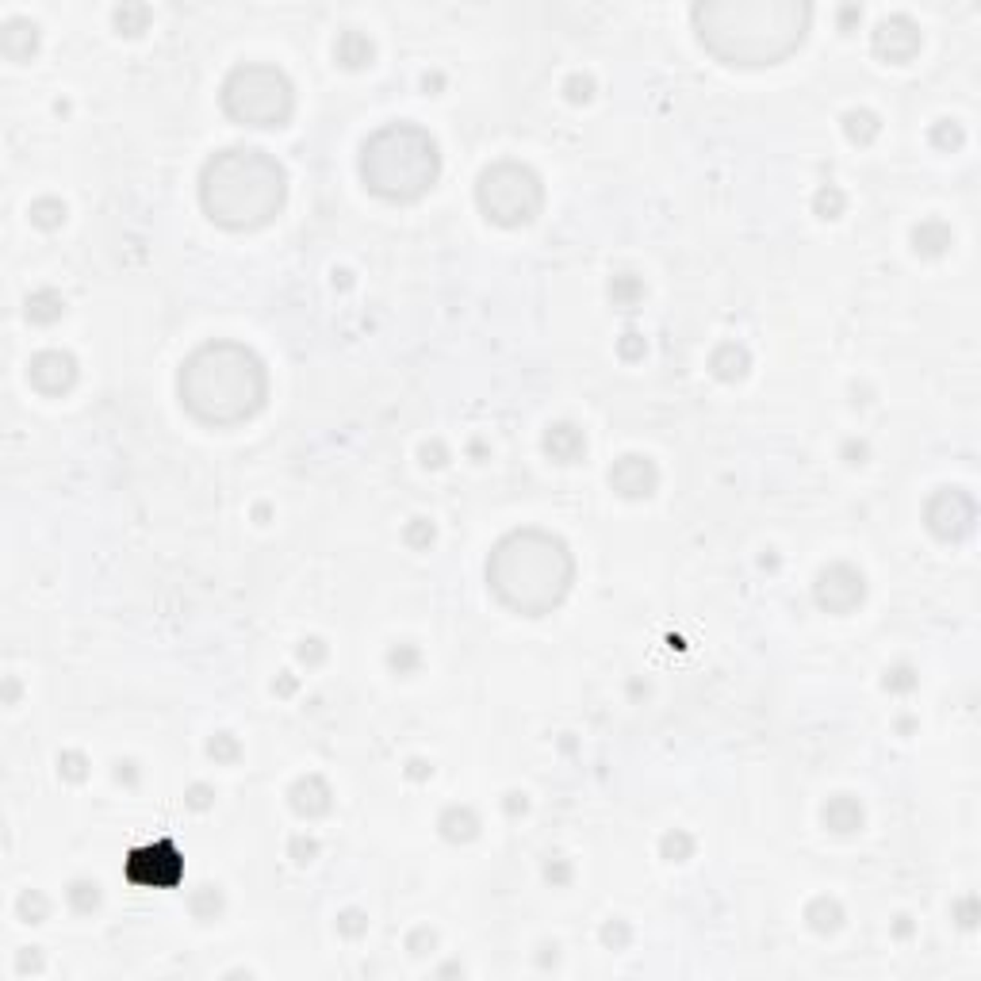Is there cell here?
Returning <instances> with one entry per match:
<instances>
[{
  "instance_id": "obj_1",
  "label": "cell",
  "mask_w": 981,
  "mask_h": 981,
  "mask_svg": "<svg viewBox=\"0 0 981 981\" xmlns=\"http://www.w3.org/2000/svg\"><path fill=\"white\" fill-rule=\"evenodd\" d=\"M813 8L805 0H702L690 8L694 35L725 66H778L805 42Z\"/></svg>"
},
{
  "instance_id": "obj_2",
  "label": "cell",
  "mask_w": 981,
  "mask_h": 981,
  "mask_svg": "<svg viewBox=\"0 0 981 981\" xmlns=\"http://www.w3.org/2000/svg\"><path fill=\"white\" fill-rule=\"evenodd\" d=\"M181 407L211 429H230L257 418L269 402V368L245 341L215 338L181 360Z\"/></svg>"
},
{
  "instance_id": "obj_3",
  "label": "cell",
  "mask_w": 981,
  "mask_h": 981,
  "mask_svg": "<svg viewBox=\"0 0 981 981\" xmlns=\"http://www.w3.org/2000/svg\"><path fill=\"white\" fill-rule=\"evenodd\" d=\"M575 583V556L564 537L537 526L499 537L487 556V587L507 610L544 617L564 605Z\"/></svg>"
},
{
  "instance_id": "obj_4",
  "label": "cell",
  "mask_w": 981,
  "mask_h": 981,
  "mask_svg": "<svg viewBox=\"0 0 981 981\" xmlns=\"http://www.w3.org/2000/svg\"><path fill=\"white\" fill-rule=\"evenodd\" d=\"M284 204L287 169L261 146H226L199 169V208L223 230H261L284 211Z\"/></svg>"
},
{
  "instance_id": "obj_5",
  "label": "cell",
  "mask_w": 981,
  "mask_h": 981,
  "mask_svg": "<svg viewBox=\"0 0 981 981\" xmlns=\"http://www.w3.org/2000/svg\"><path fill=\"white\" fill-rule=\"evenodd\" d=\"M360 181L387 204H418L441 177L437 138L411 119L384 123L360 142Z\"/></svg>"
},
{
  "instance_id": "obj_6",
  "label": "cell",
  "mask_w": 981,
  "mask_h": 981,
  "mask_svg": "<svg viewBox=\"0 0 981 981\" xmlns=\"http://www.w3.org/2000/svg\"><path fill=\"white\" fill-rule=\"evenodd\" d=\"M219 104L238 127H287L296 115V84L272 62H242L223 77Z\"/></svg>"
},
{
  "instance_id": "obj_7",
  "label": "cell",
  "mask_w": 981,
  "mask_h": 981,
  "mask_svg": "<svg viewBox=\"0 0 981 981\" xmlns=\"http://www.w3.org/2000/svg\"><path fill=\"white\" fill-rule=\"evenodd\" d=\"M475 204H480L487 223L507 226V230L526 226L544 208V181L533 165L514 162V157H499V162H490L475 177Z\"/></svg>"
},
{
  "instance_id": "obj_8",
  "label": "cell",
  "mask_w": 981,
  "mask_h": 981,
  "mask_svg": "<svg viewBox=\"0 0 981 981\" xmlns=\"http://www.w3.org/2000/svg\"><path fill=\"white\" fill-rule=\"evenodd\" d=\"M974 522H977V502L970 490H962V487H940L924 502V526L932 537L943 544L966 541L974 533Z\"/></svg>"
},
{
  "instance_id": "obj_9",
  "label": "cell",
  "mask_w": 981,
  "mask_h": 981,
  "mask_svg": "<svg viewBox=\"0 0 981 981\" xmlns=\"http://www.w3.org/2000/svg\"><path fill=\"white\" fill-rule=\"evenodd\" d=\"M813 602L820 605L825 614H835V617H847L855 614L862 602H867V575H862L855 564H828L817 571L813 579Z\"/></svg>"
},
{
  "instance_id": "obj_10",
  "label": "cell",
  "mask_w": 981,
  "mask_h": 981,
  "mask_svg": "<svg viewBox=\"0 0 981 981\" xmlns=\"http://www.w3.org/2000/svg\"><path fill=\"white\" fill-rule=\"evenodd\" d=\"M77 376H81L77 357L66 353V349H42V353H35L31 360H27V384L47 399L69 395L77 387Z\"/></svg>"
},
{
  "instance_id": "obj_11",
  "label": "cell",
  "mask_w": 981,
  "mask_h": 981,
  "mask_svg": "<svg viewBox=\"0 0 981 981\" xmlns=\"http://www.w3.org/2000/svg\"><path fill=\"white\" fill-rule=\"evenodd\" d=\"M871 47H874V54L882 57V62L905 66V62H913V57L920 54V47H924V35H920V27H916L913 16L893 12V16L878 20L874 35H871Z\"/></svg>"
},
{
  "instance_id": "obj_12",
  "label": "cell",
  "mask_w": 981,
  "mask_h": 981,
  "mask_svg": "<svg viewBox=\"0 0 981 981\" xmlns=\"http://www.w3.org/2000/svg\"><path fill=\"white\" fill-rule=\"evenodd\" d=\"M123 874L127 882H135L142 889L150 886H172L181 874V862H177V851L169 844H154V847H135L131 855L123 862Z\"/></svg>"
},
{
  "instance_id": "obj_13",
  "label": "cell",
  "mask_w": 981,
  "mask_h": 981,
  "mask_svg": "<svg viewBox=\"0 0 981 981\" xmlns=\"http://www.w3.org/2000/svg\"><path fill=\"white\" fill-rule=\"evenodd\" d=\"M610 487L617 490L622 499L629 502H641V499H652L659 490V468L652 456L644 453H625L614 460L610 468Z\"/></svg>"
},
{
  "instance_id": "obj_14",
  "label": "cell",
  "mask_w": 981,
  "mask_h": 981,
  "mask_svg": "<svg viewBox=\"0 0 981 981\" xmlns=\"http://www.w3.org/2000/svg\"><path fill=\"white\" fill-rule=\"evenodd\" d=\"M287 805H292V813L303 820L326 817L330 805H334V790H330L323 774H303L292 782V790H287Z\"/></svg>"
},
{
  "instance_id": "obj_15",
  "label": "cell",
  "mask_w": 981,
  "mask_h": 981,
  "mask_svg": "<svg viewBox=\"0 0 981 981\" xmlns=\"http://www.w3.org/2000/svg\"><path fill=\"white\" fill-rule=\"evenodd\" d=\"M541 449L556 464H579L587 456V434L575 422H552L541 437Z\"/></svg>"
},
{
  "instance_id": "obj_16",
  "label": "cell",
  "mask_w": 981,
  "mask_h": 981,
  "mask_svg": "<svg viewBox=\"0 0 981 981\" xmlns=\"http://www.w3.org/2000/svg\"><path fill=\"white\" fill-rule=\"evenodd\" d=\"M39 23L35 20H23V16H12L4 23V31H0V50H4L8 62H31V57L39 54Z\"/></svg>"
},
{
  "instance_id": "obj_17",
  "label": "cell",
  "mask_w": 981,
  "mask_h": 981,
  "mask_svg": "<svg viewBox=\"0 0 981 981\" xmlns=\"http://www.w3.org/2000/svg\"><path fill=\"white\" fill-rule=\"evenodd\" d=\"M820 820H825L828 832H835V835H851V832H859L862 825H867V809H862V801L851 798V793H835V798L825 801V809H820Z\"/></svg>"
},
{
  "instance_id": "obj_18",
  "label": "cell",
  "mask_w": 981,
  "mask_h": 981,
  "mask_svg": "<svg viewBox=\"0 0 981 981\" xmlns=\"http://www.w3.org/2000/svg\"><path fill=\"white\" fill-rule=\"evenodd\" d=\"M747 368H752V353L740 341H720L710 353V372L720 384H740L747 376Z\"/></svg>"
},
{
  "instance_id": "obj_19",
  "label": "cell",
  "mask_w": 981,
  "mask_h": 981,
  "mask_svg": "<svg viewBox=\"0 0 981 981\" xmlns=\"http://www.w3.org/2000/svg\"><path fill=\"white\" fill-rule=\"evenodd\" d=\"M437 832H441V840L445 844H472L475 835H480V813L472 809V805H449V809H441L437 817Z\"/></svg>"
},
{
  "instance_id": "obj_20",
  "label": "cell",
  "mask_w": 981,
  "mask_h": 981,
  "mask_svg": "<svg viewBox=\"0 0 981 981\" xmlns=\"http://www.w3.org/2000/svg\"><path fill=\"white\" fill-rule=\"evenodd\" d=\"M334 57L341 69H368L376 62V42H372L365 31H341L338 42H334Z\"/></svg>"
},
{
  "instance_id": "obj_21",
  "label": "cell",
  "mask_w": 981,
  "mask_h": 981,
  "mask_svg": "<svg viewBox=\"0 0 981 981\" xmlns=\"http://www.w3.org/2000/svg\"><path fill=\"white\" fill-rule=\"evenodd\" d=\"M955 245V230L943 219H920L913 226V253L916 257H943Z\"/></svg>"
},
{
  "instance_id": "obj_22",
  "label": "cell",
  "mask_w": 981,
  "mask_h": 981,
  "mask_svg": "<svg viewBox=\"0 0 981 981\" xmlns=\"http://www.w3.org/2000/svg\"><path fill=\"white\" fill-rule=\"evenodd\" d=\"M23 314H27V323H35V326H54L66 314V299H62V292H54V287H39V292L27 296Z\"/></svg>"
},
{
  "instance_id": "obj_23",
  "label": "cell",
  "mask_w": 981,
  "mask_h": 981,
  "mask_svg": "<svg viewBox=\"0 0 981 981\" xmlns=\"http://www.w3.org/2000/svg\"><path fill=\"white\" fill-rule=\"evenodd\" d=\"M840 127H844L847 142H855V146H871V142L882 135V119H878V111H871V108H851V111H844Z\"/></svg>"
},
{
  "instance_id": "obj_24",
  "label": "cell",
  "mask_w": 981,
  "mask_h": 981,
  "mask_svg": "<svg viewBox=\"0 0 981 981\" xmlns=\"http://www.w3.org/2000/svg\"><path fill=\"white\" fill-rule=\"evenodd\" d=\"M805 920H809V928L817 935H835L844 928V905L835 897H813L805 905Z\"/></svg>"
},
{
  "instance_id": "obj_25",
  "label": "cell",
  "mask_w": 981,
  "mask_h": 981,
  "mask_svg": "<svg viewBox=\"0 0 981 981\" xmlns=\"http://www.w3.org/2000/svg\"><path fill=\"white\" fill-rule=\"evenodd\" d=\"M644 299V280L637 272H614L610 277V303L617 311H632Z\"/></svg>"
},
{
  "instance_id": "obj_26",
  "label": "cell",
  "mask_w": 981,
  "mask_h": 981,
  "mask_svg": "<svg viewBox=\"0 0 981 981\" xmlns=\"http://www.w3.org/2000/svg\"><path fill=\"white\" fill-rule=\"evenodd\" d=\"M27 215H31V223L39 230H57L69 219V208H66V199H57V196H39V199H31Z\"/></svg>"
},
{
  "instance_id": "obj_27",
  "label": "cell",
  "mask_w": 981,
  "mask_h": 981,
  "mask_svg": "<svg viewBox=\"0 0 981 981\" xmlns=\"http://www.w3.org/2000/svg\"><path fill=\"white\" fill-rule=\"evenodd\" d=\"M66 901H69L74 913L93 916L96 908H100V901H104V893H100V882H93V878H77V882H69Z\"/></svg>"
},
{
  "instance_id": "obj_28",
  "label": "cell",
  "mask_w": 981,
  "mask_h": 981,
  "mask_svg": "<svg viewBox=\"0 0 981 981\" xmlns=\"http://www.w3.org/2000/svg\"><path fill=\"white\" fill-rule=\"evenodd\" d=\"M847 211V196H844V189L840 184H820L817 189V196H813V215L817 219H840V215Z\"/></svg>"
},
{
  "instance_id": "obj_29",
  "label": "cell",
  "mask_w": 981,
  "mask_h": 981,
  "mask_svg": "<svg viewBox=\"0 0 981 981\" xmlns=\"http://www.w3.org/2000/svg\"><path fill=\"white\" fill-rule=\"evenodd\" d=\"M111 23H115V31L119 35H142L150 27V8L146 4H123V8H115L111 12Z\"/></svg>"
},
{
  "instance_id": "obj_30",
  "label": "cell",
  "mask_w": 981,
  "mask_h": 981,
  "mask_svg": "<svg viewBox=\"0 0 981 981\" xmlns=\"http://www.w3.org/2000/svg\"><path fill=\"white\" fill-rule=\"evenodd\" d=\"M223 905H226V901H223V889H219V886H199V889H192V897H189L192 916L204 920V924L223 913Z\"/></svg>"
},
{
  "instance_id": "obj_31",
  "label": "cell",
  "mask_w": 981,
  "mask_h": 981,
  "mask_svg": "<svg viewBox=\"0 0 981 981\" xmlns=\"http://www.w3.org/2000/svg\"><path fill=\"white\" fill-rule=\"evenodd\" d=\"M16 916L23 924H42V920H50V897L42 889H23L16 901Z\"/></svg>"
},
{
  "instance_id": "obj_32",
  "label": "cell",
  "mask_w": 981,
  "mask_h": 981,
  "mask_svg": "<svg viewBox=\"0 0 981 981\" xmlns=\"http://www.w3.org/2000/svg\"><path fill=\"white\" fill-rule=\"evenodd\" d=\"M659 859H667V862H686V859H694V835L683 832V828L667 832V835L659 840Z\"/></svg>"
},
{
  "instance_id": "obj_33",
  "label": "cell",
  "mask_w": 981,
  "mask_h": 981,
  "mask_svg": "<svg viewBox=\"0 0 981 981\" xmlns=\"http://www.w3.org/2000/svg\"><path fill=\"white\" fill-rule=\"evenodd\" d=\"M418 667H422V652H418L414 644L399 641V644L387 648V671L392 675H414Z\"/></svg>"
},
{
  "instance_id": "obj_34",
  "label": "cell",
  "mask_w": 981,
  "mask_h": 981,
  "mask_svg": "<svg viewBox=\"0 0 981 981\" xmlns=\"http://www.w3.org/2000/svg\"><path fill=\"white\" fill-rule=\"evenodd\" d=\"M928 138H932L935 150H959L962 142H966V131H962V123H955V119H935Z\"/></svg>"
},
{
  "instance_id": "obj_35",
  "label": "cell",
  "mask_w": 981,
  "mask_h": 981,
  "mask_svg": "<svg viewBox=\"0 0 981 981\" xmlns=\"http://www.w3.org/2000/svg\"><path fill=\"white\" fill-rule=\"evenodd\" d=\"M208 756L215 763H234L242 756V744H238V736L234 732H215L211 740H208Z\"/></svg>"
},
{
  "instance_id": "obj_36",
  "label": "cell",
  "mask_w": 981,
  "mask_h": 981,
  "mask_svg": "<svg viewBox=\"0 0 981 981\" xmlns=\"http://www.w3.org/2000/svg\"><path fill=\"white\" fill-rule=\"evenodd\" d=\"M434 537H437V529H434L429 517H411L407 529H402V541H407L411 548H429V544H434Z\"/></svg>"
},
{
  "instance_id": "obj_37",
  "label": "cell",
  "mask_w": 981,
  "mask_h": 981,
  "mask_svg": "<svg viewBox=\"0 0 981 981\" xmlns=\"http://www.w3.org/2000/svg\"><path fill=\"white\" fill-rule=\"evenodd\" d=\"M57 774H62L66 782H84V778H89V759L81 752H62L57 756Z\"/></svg>"
},
{
  "instance_id": "obj_38",
  "label": "cell",
  "mask_w": 981,
  "mask_h": 981,
  "mask_svg": "<svg viewBox=\"0 0 981 981\" xmlns=\"http://www.w3.org/2000/svg\"><path fill=\"white\" fill-rule=\"evenodd\" d=\"M882 686L889 690V694H908V690H916V671L908 667V663H897V667L886 671Z\"/></svg>"
},
{
  "instance_id": "obj_39",
  "label": "cell",
  "mask_w": 981,
  "mask_h": 981,
  "mask_svg": "<svg viewBox=\"0 0 981 981\" xmlns=\"http://www.w3.org/2000/svg\"><path fill=\"white\" fill-rule=\"evenodd\" d=\"M598 935H602V947H610V950H625L632 943V928L625 920H605Z\"/></svg>"
},
{
  "instance_id": "obj_40",
  "label": "cell",
  "mask_w": 981,
  "mask_h": 981,
  "mask_svg": "<svg viewBox=\"0 0 981 981\" xmlns=\"http://www.w3.org/2000/svg\"><path fill=\"white\" fill-rule=\"evenodd\" d=\"M564 96L571 100V104H590V100H595V77H590V74H571L564 81Z\"/></svg>"
},
{
  "instance_id": "obj_41",
  "label": "cell",
  "mask_w": 981,
  "mask_h": 981,
  "mask_svg": "<svg viewBox=\"0 0 981 981\" xmlns=\"http://www.w3.org/2000/svg\"><path fill=\"white\" fill-rule=\"evenodd\" d=\"M338 932L345 940H360V935L368 932V916L360 913V908H345V913H338Z\"/></svg>"
},
{
  "instance_id": "obj_42",
  "label": "cell",
  "mask_w": 981,
  "mask_h": 981,
  "mask_svg": "<svg viewBox=\"0 0 981 981\" xmlns=\"http://www.w3.org/2000/svg\"><path fill=\"white\" fill-rule=\"evenodd\" d=\"M287 855H292L299 867H307V862L319 859V840H314V835H292V844H287Z\"/></svg>"
},
{
  "instance_id": "obj_43",
  "label": "cell",
  "mask_w": 981,
  "mask_h": 981,
  "mask_svg": "<svg viewBox=\"0 0 981 981\" xmlns=\"http://www.w3.org/2000/svg\"><path fill=\"white\" fill-rule=\"evenodd\" d=\"M434 947H437V932L434 928H414L407 935V950H411V955H429Z\"/></svg>"
},
{
  "instance_id": "obj_44",
  "label": "cell",
  "mask_w": 981,
  "mask_h": 981,
  "mask_svg": "<svg viewBox=\"0 0 981 981\" xmlns=\"http://www.w3.org/2000/svg\"><path fill=\"white\" fill-rule=\"evenodd\" d=\"M617 353H622V360H641L648 353V341L644 334H637V330H629V334H622V341H617Z\"/></svg>"
},
{
  "instance_id": "obj_45",
  "label": "cell",
  "mask_w": 981,
  "mask_h": 981,
  "mask_svg": "<svg viewBox=\"0 0 981 981\" xmlns=\"http://www.w3.org/2000/svg\"><path fill=\"white\" fill-rule=\"evenodd\" d=\"M418 456H422V464H426V468H445V464H449V449H445V441H437V437H434V441H426V445H422V453H418Z\"/></svg>"
},
{
  "instance_id": "obj_46",
  "label": "cell",
  "mask_w": 981,
  "mask_h": 981,
  "mask_svg": "<svg viewBox=\"0 0 981 981\" xmlns=\"http://www.w3.org/2000/svg\"><path fill=\"white\" fill-rule=\"evenodd\" d=\"M296 656H299L303 663H307V667H314V663H323V659H326V644H323L319 637H307V641H303V644L296 648Z\"/></svg>"
},
{
  "instance_id": "obj_47",
  "label": "cell",
  "mask_w": 981,
  "mask_h": 981,
  "mask_svg": "<svg viewBox=\"0 0 981 981\" xmlns=\"http://www.w3.org/2000/svg\"><path fill=\"white\" fill-rule=\"evenodd\" d=\"M544 878H548L552 886H568V882H571V862L560 859V855L548 859V862H544Z\"/></svg>"
},
{
  "instance_id": "obj_48",
  "label": "cell",
  "mask_w": 981,
  "mask_h": 981,
  "mask_svg": "<svg viewBox=\"0 0 981 981\" xmlns=\"http://www.w3.org/2000/svg\"><path fill=\"white\" fill-rule=\"evenodd\" d=\"M840 456L847 460L851 468H859V464H867V456H871V449H867V441H844V449H840Z\"/></svg>"
},
{
  "instance_id": "obj_49",
  "label": "cell",
  "mask_w": 981,
  "mask_h": 981,
  "mask_svg": "<svg viewBox=\"0 0 981 981\" xmlns=\"http://www.w3.org/2000/svg\"><path fill=\"white\" fill-rule=\"evenodd\" d=\"M184 798H189V805H192V809H199V813H204V809H211V801H215V790H211V786H204V782H196V786H192L189 793H184Z\"/></svg>"
},
{
  "instance_id": "obj_50",
  "label": "cell",
  "mask_w": 981,
  "mask_h": 981,
  "mask_svg": "<svg viewBox=\"0 0 981 981\" xmlns=\"http://www.w3.org/2000/svg\"><path fill=\"white\" fill-rule=\"evenodd\" d=\"M115 782L138 786V763L135 759H119V763H115Z\"/></svg>"
},
{
  "instance_id": "obj_51",
  "label": "cell",
  "mask_w": 981,
  "mask_h": 981,
  "mask_svg": "<svg viewBox=\"0 0 981 981\" xmlns=\"http://www.w3.org/2000/svg\"><path fill=\"white\" fill-rule=\"evenodd\" d=\"M42 970V955L31 947V950H20V959H16V974H39Z\"/></svg>"
},
{
  "instance_id": "obj_52",
  "label": "cell",
  "mask_w": 981,
  "mask_h": 981,
  "mask_svg": "<svg viewBox=\"0 0 981 981\" xmlns=\"http://www.w3.org/2000/svg\"><path fill=\"white\" fill-rule=\"evenodd\" d=\"M502 809H507V817H526V809H529V801H526V793H517V790H510L507 798H502Z\"/></svg>"
},
{
  "instance_id": "obj_53",
  "label": "cell",
  "mask_w": 981,
  "mask_h": 981,
  "mask_svg": "<svg viewBox=\"0 0 981 981\" xmlns=\"http://www.w3.org/2000/svg\"><path fill=\"white\" fill-rule=\"evenodd\" d=\"M296 686H299V679H296L292 671H284L280 679L272 683V694H280V698H292V694H296Z\"/></svg>"
},
{
  "instance_id": "obj_54",
  "label": "cell",
  "mask_w": 981,
  "mask_h": 981,
  "mask_svg": "<svg viewBox=\"0 0 981 981\" xmlns=\"http://www.w3.org/2000/svg\"><path fill=\"white\" fill-rule=\"evenodd\" d=\"M862 20V8L859 4H844L840 8V31H851V27H855Z\"/></svg>"
},
{
  "instance_id": "obj_55",
  "label": "cell",
  "mask_w": 981,
  "mask_h": 981,
  "mask_svg": "<svg viewBox=\"0 0 981 981\" xmlns=\"http://www.w3.org/2000/svg\"><path fill=\"white\" fill-rule=\"evenodd\" d=\"M955 916H959V924L962 928H974V897H966L955 905Z\"/></svg>"
},
{
  "instance_id": "obj_56",
  "label": "cell",
  "mask_w": 981,
  "mask_h": 981,
  "mask_svg": "<svg viewBox=\"0 0 981 981\" xmlns=\"http://www.w3.org/2000/svg\"><path fill=\"white\" fill-rule=\"evenodd\" d=\"M434 774V767H429L426 759H411L407 763V778H414V782H422V778H429Z\"/></svg>"
},
{
  "instance_id": "obj_57",
  "label": "cell",
  "mask_w": 981,
  "mask_h": 981,
  "mask_svg": "<svg viewBox=\"0 0 981 981\" xmlns=\"http://www.w3.org/2000/svg\"><path fill=\"white\" fill-rule=\"evenodd\" d=\"M556 959H560V947H556V943H544L537 962H541V966H556Z\"/></svg>"
},
{
  "instance_id": "obj_58",
  "label": "cell",
  "mask_w": 981,
  "mask_h": 981,
  "mask_svg": "<svg viewBox=\"0 0 981 981\" xmlns=\"http://www.w3.org/2000/svg\"><path fill=\"white\" fill-rule=\"evenodd\" d=\"M422 89H426V93H441V89H445V77H441V74H426V77H422Z\"/></svg>"
},
{
  "instance_id": "obj_59",
  "label": "cell",
  "mask_w": 981,
  "mask_h": 981,
  "mask_svg": "<svg viewBox=\"0 0 981 981\" xmlns=\"http://www.w3.org/2000/svg\"><path fill=\"white\" fill-rule=\"evenodd\" d=\"M4 698H8V705H16V698H20V686H16V679H8V690H4Z\"/></svg>"
},
{
  "instance_id": "obj_60",
  "label": "cell",
  "mask_w": 981,
  "mask_h": 981,
  "mask_svg": "<svg viewBox=\"0 0 981 981\" xmlns=\"http://www.w3.org/2000/svg\"><path fill=\"white\" fill-rule=\"evenodd\" d=\"M908 932H913V924H908V916H901L897 920V935H908Z\"/></svg>"
}]
</instances>
